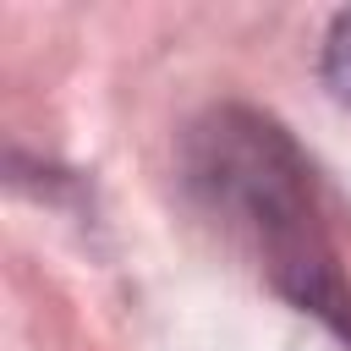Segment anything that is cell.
<instances>
[{"label":"cell","instance_id":"obj_1","mask_svg":"<svg viewBox=\"0 0 351 351\" xmlns=\"http://www.w3.org/2000/svg\"><path fill=\"white\" fill-rule=\"evenodd\" d=\"M181 165L192 197L263 258L269 280L351 346V285L335 269L313 165L291 132L247 104H219L186 132Z\"/></svg>","mask_w":351,"mask_h":351},{"label":"cell","instance_id":"obj_2","mask_svg":"<svg viewBox=\"0 0 351 351\" xmlns=\"http://www.w3.org/2000/svg\"><path fill=\"white\" fill-rule=\"evenodd\" d=\"M324 82L340 104H351V11H340L329 22V38H324Z\"/></svg>","mask_w":351,"mask_h":351}]
</instances>
